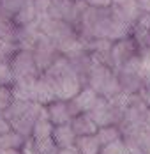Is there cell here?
I'll use <instances>...</instances> for the list:
<instances>
[{
  "label": "cell",
  "mask_w": 150,
  "mask_h": 154,
  "mask_svg": "<svg viewBox=\"0 0 150 154\" xmlns=\"http://www.w3.org/2000/svg\"><path fill=\"white\" fill-rule=\"evenodd\" d=\"M43 76H44V75H43ZM48 80H50L51 85H53L55 99H57V101H69V99H73L76 94L83 89V83L80 82V78L76 76V73L73 71V67H71L67 73H64L62 76L53 78V80L48 78Z\"/></svg>",
  "instance_id": "cell-1"
},
{
  "label": "cell",
  "mask_w": 150,
  "mask_h": 154,
  "mask_svg": "<svg viewBox=\"0 0 150 154\" xmlns=\"http://www.w3.org/2000/svg\"><path fill=\"white\" fill-rule=\"evenodd\" d=\"M9 67H11V73H13L14 80L41 76V73L37 71V66L34 62L32 51H28V50H18L9 62Z\"/></svg>",
  "instance_id": "cell-2"
},
{
  "label": "cell",
  "mask_w": 150,
  "mask_h": 154,
  "mask_svg": "<svg viewBox=\"0 0 150 154\" xmlns=\"http://www.w3.org/2000/svg\"><path fill=\"white\" fill-rule=\"evenodd\" d=\"M44 115H46L44 106H41V105H37V103H30L28 110H27L21 117H18L16 121L11 122V129L27 140V138L32 137V131H34L35 122H37L41 117H44Z\"/></svg>",
  "instance_id": "cell-3"
},
{
  "label": "cell",
  "mask_w": 150,
  "mask_h": 154,
  "mask_svg": "<svg viewBox=\"0 0 150 154\" xmlns=\"http://www.w3.org/2000/svg\"><path fill=\"white\" fill-rule=\"evenodd\" d=\"M32 57H34V62L37 66V71L43 75L46 69L53 64L60 57V53L57 51V46L41 34V37L37 39L35 46L32 48Z\"/></svg>",
  "instance_id": "cell-4"
},
{
  "label": "cell",
  "mask_w": 150,
  "mask_h": 154,
  "mask_svg": "<svg viewBox=\"0 0 150 154\" xmlns=\"http://www.w3.org/2000/svg\"><path fill=\"white\" fill-rule=\"evenodd\" d=\"M140 53V46L133 37H125V39H120L115 41L111 51H110V57H111V69L117 71L120 69L127 60H131L133 57H136Z\"/></svg>",
  "instance_id": "cell-5"
},
{
  "label": "cell",
  "mask_w": 150,
  "mask_h": 154,
  "mask_svg": "<svg viewBox=\"0 0 150 154\" xmlns=\"http://www.w3.org/2000/svg\"><path fill=\"white\" fill-rule=\"evenodd\" d=\"M111 16L133 27L140 18V7L136 0H111Z\"/></svg>",
  "instance_id": "cell-6"
},
{
  "label": "cell",
  "mask_w": 150,
  "mask_h": 154,
  "mask_svg": "<svg viewBox=\"0 0 150 154\" xmlns=\"http://www.w3.org/2000/svg\"><path fill=\"white\" fill-rule=\"evenodd\" d=\"M122 142L129 154H150V133L143 129L122 135Z\"/></svg>",
  "instance_id": "cell-7"
},
{
  "label": "cell",
  "mask_w": 150,
  "mask_h": 154,
  "mask_svg": "<svg viewBox=\"0 0 150 154\" xmlns=\"http://www.w3.org/2000/svg\"><path fill=\"white\" fill-rule=\"evenodd\" d=\"M95 99H97V94L94 92L90 87H83V89L76 94L73 99H69V101H67L71 115L76 117V115H80V113H87L90 108L94 106Z\"/></svg>",
  "instance_id": "cell-8"
},
{
  "label": "cell",
  "mask_w": 150,
  "mask_h": 154,
  "mask_svg": "<svg viewBox=\"0 0 150 154\" xmlns=\"http://www.w3.org/2000/svg\"><path fill=\"white\" fill-rule=\"evenodd\" d=\"M44 110H46V119L53 124V126L69 124L73 121V115L69 112L67 101H53L48 106H44Z\"/></svg>",
  "instance_id": "cell-9"
},
{
  "label": "cell",
  "mask_w": 150,
  "mask_h": 154,
  "mask_svg": "<svg viewBox=\"0 0 150 154\" xmlns=\"http://www.w3.org/2000/svg\"><path fill=\"white\" fill-rule=\"evenodd\" d=\"M53 101H57L53 85H51V82L48 78H44L41 75L35 80V85H34V103H37L41 106H48Z\"/></svg>",
  "instance_id": "cell-10"
},
{
  "label": "cell",
  "mask_w": 150,
  "mask_h": 154,
  "mask_svg": "<svg viewBox=\"0 0 150 154\" xmlns=\"http://www.w3.org/2000/svg\"><path fill=\"white\" fill-rule=\"evenodd\" d=\"M51 142H53L58 149H69V147H74L76 135H74V131H73V128H71V124L53 126Z\"/></svg>",
  "instance_id": "cell-11"
},
{
  "label": "cell",
  "mask_w": 150,
  "mask_h": 154,
  "mask_svg": "<svg viewBox=\"0 0 150 154\" xmlns=\"http://www.w3.org/2000/svg\"><path fill=\"white\" fill-rule=\"evenodd\" d=\"M71 128H73V131H74L76 138L78 137H90V135H95L97 133V124L94 122V119L90 117L88 113H80V115H76L73 117V121H71Z\"/></svg>",
  "instance_id": "cell-12"
},
{
  "label": "cell",
  "mask_w": 150,
  "mask_h": 154,
  "mask_svg": "<svg viewBox=\"0 0 150 154\" xmlns=\"http://www.w3.org/2000/svg\"><path fill=\"white\" fill-rule=\"evenodd\" d=\"M37 78H21V80H14L11 85L13 91V97L20 99V101H28L34 103V85H35Z\"/></svg>",
  "instance_id": "cell-13"
},
{
  "label": "cell",
  "mask_w": 150,
  "mask_h": 154,
  "mask_svg": "<svg viewBox=\"0 0 150 154\" xmlns=\"http://www.w3.org/2000/svg\"><path fill=\"white\" fill-rule=\"evenodd\" d=\"M51 133H53V124L50 122L44 115V117H41V119L35 122L30 138L34 140L35 145H43L46 142H51Z\"/></svg>",
  "instance_id": "cell-14"
},
{
  "label": "cell",
  "mask_w": 150,
  "mask_h": 154,
  "mask_svg": "<svg viewBox=\"0 0 150 154\" xmlns=\"http://www.w3.org/2000/svg\"><path fill=\"white\" fill-rule=\"evenodd\" d=\"M35 18H37V13H35V7H34L32 0H25L21 4V7L18 9V13L13 16V20H14V23L18 27L30 25L32 21H35Z\"/></svg>",
  "instance_id": "cell-15"
},
{
  "label": "cell",
  "mask_w": 150,
  "mask_h": 154,
  "mask_svg": "<svg viewBox=\"0 0 150 154\" xmlns=\"http://www.w3.org/2000/svg\"><path fill=\"white\" fill-rule=\"evenodd\" d=\"M74 149L80 154H99L101 152V143L95 135L90 137H78L74 143Z\"/></svg>",
  "instance_id": "cell-16"
},
{
  "label": "cell",
  "mask_w": 150,
  "mask_h": 154,
  "mask_svg": "<svg viewBox=\"0 0 150 154\" xmlns=\"http://www.w3.org/2000/svg\"><path fill=\"white\" fill-rule=\"evenodd\" d=\"M16 34H18V25L14 23V20L9 16H0V39L16 45Z\"/></svg>",
  "instance_id": "cell-17"
},
{
  "label": "cell",
  "mask_w": 150,
  "mask_h": 154,
  "mask_svg": "<svg viewBox=\"0 0 150 154\" xmlns=\"http://www.w3.org/2000/svg\"><path fill=\"white\" fill-rule=\"evenodd\" d=\"M30 103L28 101H20V99H13L11 103H9V106L5 108L4 112H2V117L7 121V122H13L16 121L18 117H21L27 110H28Z\"/></svg>",
  "instance_id": "cell-18"
},
{
  "label": "cell",
  "mask_w": 150,
  "mask_h": 154,
  "mask_svg": "<svg viewBox=\"0 0 150 154\" xmlns=\"http://www.w3.org/2000/svg\"><path fill=\"white\" fill-rule=\"evenodd\" d=\"M95 137L99 140L101 147H104V145H110V143L120 140L122 138V133H120L118 126H104V128H99V129H97Z\"/></svg>",
  "instance_id": "cell-19"
},
{
  "label": "cell",
  "mask_w": 150,
  "mask_h": 154,
  "mask_svg": "<svg viewBox=\"0 0 150 154\" xmlns=\"http://www.w3.org/2000/svg\"><path fill=\"white\" fill-rule=\"evenodd\" d=\"M143 89H150V50H140V71Z\"/></svg>",
  "instance_id": "cell-20"
},
{
  "label": "cell",
  "mask_w": 150,
  "mask_h": 154,
  "mask_svg": "<svg viewBox=\"0 0 150 154\" xmlns=\"http://www.w3.org/2000/svg\"><path fill=\"white\" fill-rule=\"evenodd\" d=\"M23 143H25V138L20 137L14 131H9L5 135H0V151L2 149H16V151H20L23 147Z\"/></svg>",
  "instance_id": "cell-21"
},
{
  "label": "cell",
  "mask_w": 150,
  "mask_h": 154,
  "mask_svg": "<svg viewBox=\"0 0 150 154\" xmlns=\"http://www.w3.org/2000/svg\"><path fill=\"white\" fill-rule=\"evenodd\" d=\"M25 0H0V16H13L18 13V9L21 7Z\"/></svg>",
  "instance_id": "cell-22"
},
{
  "label": "cell",
  "mask_w": 150,
  "mask_h": 154,
  "mask_svg": "<svg viewBox=\"0 0 150 154\" xmlns=\"http://www.w3.org/2000/svg\"><path fill=\"white\" fill-rule=\"evenodd\" d=\"M16 51H18L16 45L7 43V41H4V39H0V64H9L11 59L14 57Z\"/></svg>",
  "instance_id": "cell-23"
},
{
  "label": "cell",
  "mask_w": 150,
  "mask_h": 154,
  "mask_svg": "<svg viewBox=\"0 0 150 154\" xmlns=\"http://www.w3.org/2000/svg\"><path fill=\"white\" fill-rule=\"evenodd\" d=\"M99 154H129V152H127L124 142L120 138V140H117V142H113V143H110V145L101 147V152Z\"/></svg>",
  "instance_id": "cell-24"
},
{
  "label": "cell",
  "mask_w": 150,
  "mask_h": 154,
  "mask_svg": "<svg viewBox=\"0 0 150 154\" xmlns=\"http://www.w3.org/2000/svg\"><path fill=\"white\" fill-rule=\"evenodd\" d=\"M14 82L9 64H0V87H11Z\"/></svg>",
  "instance_id": "cell-25"
},
{
  "label": "cell",
  "mask_w": 150,
  "mask_h": 154,
  "mask_svg": "<svg viewBox=\"0 0 150 154\" xmlns=\"http://www.w3.org/2000/svg\"><path fill=\"white\" fill-rule=\"evenodd\" d=\"M13 91L11 87H0V113L9 106V103L13 101Z\"/></svg>",
  "instance_id": "cell-26"
},
{
  "label": "cell",
  "mask_w": 150,
  "mask_h": 154,
  "mask_svg": "<svg viewBox=\"0 0 150 154\" xmlns=\"http://www.w3.org/2000/svg\"><path fill=\"white\" fill-rule=\"evenodd\" d=\"M32 2H34V7H35L37 16L48 14V11L51 7V0H32Z\"/></svg>",
  "instance_id": "cell-27"
},
{
  "label": "cell",
  "mask_w": 150,
  "mask_h": 154,
  "mask_svg": "<svg viewBox=\"0 0 150 154\" xmlns=\"http://www.w3.org/2000/svg\"><path fill=\"white\" fill-rule=\"evenodd\" d=\"M37 151H39V154H58L60 149L53 142H46L43 145H37Z\"/></svg>",
  "instance_id": "cell-28"
},
{
  "label": "cell",
  "mask_w": 150,
  "mask_h": 154,
  "mask_svg": "<svg viewBox=\"0 0 150 154\" xmlns=\"http://www.w3.org/2000/svg\"><path fill=\"white\" fill-rule=\"evenodd\" d=\"M87 2L94 9H108V7H111V0H87Z\"/></svg>",
  "instance_id": "cell-29"
},
{
  "label": "cell",
  "mask_w": 150,
  "mask_h": 154,
  "mask_svg": "<svg viewBox=\"0 0 150 154\" xmlns=\"http://www.w3.org/2000/svg\"><path fill=\"white\" fill-rule=\"evenodd\" d=\"M9 131H13V129H11V122H7V121L2 117V113H0V135H5V133H9Z\"/></svg>",
  "instance_id": "cell-30"
},
{
  "label": "cell",
  "mask_w": 150,
  "mask_h": 154,
  "mask_svg": "<svg viewBox=\"0 0 150 154\" xmlns=\"http://www.w3.org/2000/svg\"><path fill=\"white\" fill-rule=\"evenodd\" d=\"M136 2H138L140 11H143V13L150 14V0H136Z\"/></svg>",
  "instance_id": "cell-31"
},
{
  "label": "cell",
  "mask_w": 150,
  "mask_h": 154,
  "mask_svg": "<svg viewBox=\"0 0 150 154\" xmlns=\"http://www.w3.org/2000/svg\"><path fill=\"white\" fill-rule=\"evenodd\" d=\"M140 96H141V99L145 101V105L150 108V89H143V91L140 92Z\"/></svg>",
  "instance_id": "cell-32"
},
{
  "label": "cell",
  "mask_w": 150,
  "mask_h": 154,
  "mask_svg": "<svg viewBox=\"0 0 150 154\" xmlns=\"http://www.w3.org/2000/svg\"><path fill=\"white\" fill-rule=\"evenodd\" d=\"M58 154H80V152L76 151L74 147H69V149H60Z\"/></svg>",
  "instance_id": "cell-33"
},
{
  "label": "cell",
  "mask_w": 150,
  "mask_h": 154,
  "mask_svg": "<svg viewBox=\"0 0 150 154\" xmlns=\"http://www.w3.org/2000/svg\"><path fill=\"white\" fill-rule=\"evenodd\" d=\"M0 154H21L20 151H16V149H2Z\"/></svg>",
  "instance_id": "cell-34"
}]
</instances>
